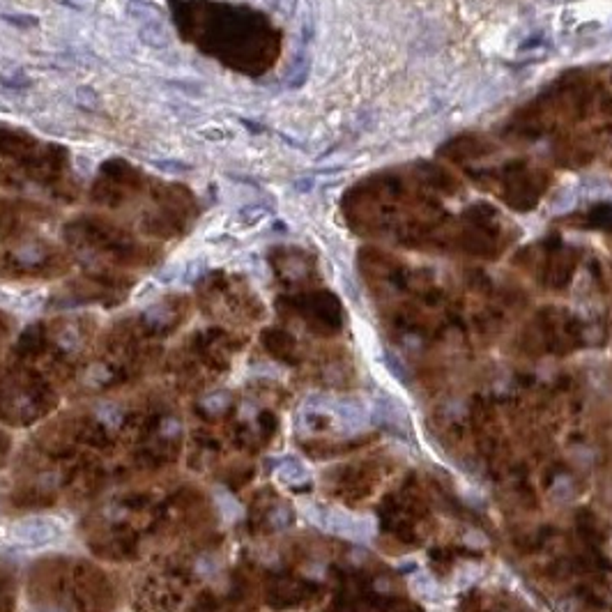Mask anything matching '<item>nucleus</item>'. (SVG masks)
Instances as JSON below:
<instances>
[{
    "instance_id": "11",
    "label": "nucleus",
    "mask_w": 612,
    "mask_h": 612,
    "mask_svg": "<svg viewBox=\"0 0 612 612\" xmlns=\"http://www.w3.org/2000/svg\"><path fill=\"white\" fill-rule=\"evenodd\" d=\"M277 479L281 484H300L304 479H309V470L300 460H286L284 465H279Z\"/></svg>"
},
{
    "instance_id": "9",
    "label": "nucleus",
    "mask_w": 612,
    "mask_h": 612,
    "mask_svg": "<svg viewBox=\"0 0 612 612\" xmlns=\"http://www.w3.org/2000/svg\"><path fill=\"white\" fill-rule=\"evenodd\" d=\"M373 421L375 424H387L392 428H399V431H405L408 428V412L399 403L390 399V396H378L375 403H373Z\"/></svg>"
},
{
    "instance_id": "10",
    "label": "nucleus",
    "mask_w": 612,
    "mask_h": 612,
    "mask_svg": "<svg viewBox=\"0 0 612 612\" xmlns=\"http://www.w3.org/2000/svg\"><path fill=\"white\" fill-rule=\"evenodd\" d=\"M334 417L336 421L341 424L343 428H348V431H357V428L366 426L368 424V410L366 405L354 401V399H345V401H334Z\"/></svg>"
},
{
    "instance_id": "12",
    "label": "nucleus",
    "mask_w": 612,
    "mask_h": 612,
    "mask_svg": "<svg viewBox=\"0 0 612 612\" xmlns=\"http://www.w3.org/2000/svg\"><path fill=\"white\" fill-rule=\"evenodd\" d=\"M217 507L223 520H237L242 516V507L228 491H217Z\"/></svg>"
},
{
    "instance_id": "7",
    "label": "nucleus",
    "mask_w": 612,
    "mask_h": 612,
    "mask_svg": "<svg viewBox=\"0 0 612 612\" xmlns=\"http://www.w3.org/2000/svg\"><path fill=\"white\" fill-rule=\"evenodd\" d=\"M309 516L313 518V523L320 525L322 529H327V532L338 534V536H345V539L364 541L373 532L371 518L352 516L341 509H313Z\"/></svg>"
},
{
    "instance_id": "1",
    "label": "nucleus",
    "mask_w": 612,
    "mask_h": 612,
    "mask_svg": "<svg viewBox=\"0 0 612 612\" xmlns=\"http://www.w3.org/2000/svg\"><path fill=\"white\" fill-rule=\"evenodd\" d=\"M463 178L442 164H401L359 180L343 196L352 233L390 239L408 249L498 255L516 228L488 203L463 201Z\"/></svg>"
},
{
    "instance_id": "4",
    "label": "nucleus",
    "mask_w": 612,
    "mask_h": 612,
    "mask_svg": "<svg viewBox=\"0 0 612 612\" xmlns=\"http://www.w3.org/2000/svg\"><path fill=\"white\" fill-rule=\"evenodd\" d=\"M90 194L109 217L161 237L182 233L198 214L189 189L154 180L129 161H106Z\"/></svg>"
},
{
    "instance_id": "13",
    "label": "nucleus",
    "mask_w": 612,
    "mask_h": 612,
    "mask_svg": "<svg viewBox=\"0 0 612 612\" xmlns=\"http://www.w3.org/2000/svg\"><path fill=\"white\" fill-rule=\"evenodd\" d=\"M412 587H415L419 594H424V597H428V594L435 592V583L426 573H417V578L412 580Z\"/></svg>"
},
{
    "instance_id": "2",
    "label": "nucleus",
    "mask_w": 612,
    "mask_h": 612,
    "mask_svg": "<svg viewBox=\"0 0 612 612\" xmlns=\"http://www.w3.org/2000/svg\"><path fill=\"white\" fill-rule=\"evenodd\" d=\"M507 131L545 140L566 166L592 164L612 140V69L566 72L520 106Z\"/></svg>"
},
{
    "instance_id": "6",
    "label": "nucleus",
    "mask_w": 612,
    "mask_h": 612,
    "mask_svg": "<svg viewBox=\"0 0 612 612\" xmlns=\"http://www.w3.org/2000/svg\"><path fill=\"white\" fill-rule=\"evenodd\" d=\"M0 185H32L65 201L76 196L69 152L58 143H42L14 129H0Z\"/></svg>"
},
{
    "instance_id": "5",
    "label": "nucleus",
    "mask_w": 612,
    "mask_h": 612,
    "mask_svg": "<svg viewBox=\"0 0 612 612\" xmlns=\"http://www.w3.org/2000/svg\"><path fill=\"white\" fill-rule=\"evenodd\" d=\"M442 157L460 178L516 212L534 210L552 187V173L543 164L507 154L502 145L486 136L463 134L453 138Z\"/></svg>"
},
{
    "instance_id": "3",
    "label": "nucleus",
    "mask_w": 612,
    "mask_h": 612,
    "mask_svg": "<svg viewBox=\"0 0 612 612\" xmlns=\"http://www.w3.org/2000/svg\"><path fill=\"white\" fill-rule=\"evenodd\" d=\"M180 37L228 69L260 76L277 65L284 37L277 23L253 7L214 0H173Z\"/></svg>"
},
{
    "instance_id": "8",
    "label": "nucleus",
    "mask_w": 612,
    "mask_h": 612,
    "mask_svg": "<svg viewBox=\"0 0 612 612\" xmlns=\"http://www.w3.org/2000/svg\"><path fill=\"white\" fill-rule=\"evenodd\" d=\"M65 532V525L58 518H48V516H37V518H26L21 523H14L7 529V536L19 543V545H28V548H42L58 541Z\"/></svg>"
}]
</instances>
